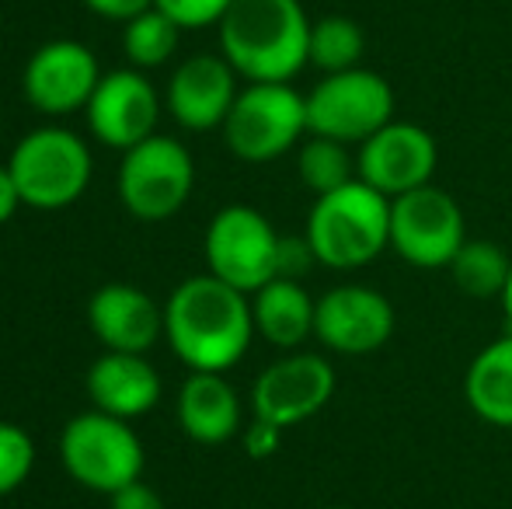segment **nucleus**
Returning <instances> with one entry per match:
<instances>
[{"label": "nucleus", "instance_id": "1", "mask_svg": "<svg viewBox=\"0 0 512 509\" xmlns=\"http://www.w3.org/2000/svg\"><path fill=\"white\" fill-rule=\"evenodd\" d=\"M164 339L189 370L227 374L244 360L255 339L248 293L234 290L213 272L189 276L164 304Z\"/></svg>", "mask_w": 512, "mask_h": 509}, {"label": "nucleus", "instance_id": "2", "mask_svg": "<svg viewBox=\"0 0 512 509\" xmlns=\"http://www.w3.org/2000/svg\"><path fill=\"white\" fill-rule=\"evenodd\" d=\"M220 56L248 84H290L310 63V28L300 0H234L220 25Z\"/></svg>", "mask_w": 512, "mask_h": 509}, {"label": "nucleus", "instance_id": "3", "mask_svg": "<svg viewBox=\"0 0 512 509\" xmlns=\"http://www.w3.org/2000/svg\"><path fill=\"white\" fill-rule=\"evenodd\" d=\"M304 238L314 248L317 265L324 269H363L391 248V199L356 178L314 199Z\"/></svg>", "mask_w": 512, "mask_h": 509}, {"label": "nucleus", "instance_id": "4", "mask_svg": "<svg viewBox=\"0 0 512 509\" xmlns=\"http://www.w3.org/2000/svg\"><path fill=\"white\" fill-rule=\"evenodd\" d=\"M7 171L21 192V206L53 213L67 210L84 196L95 161L88 143L74 129L42 126L21 136V143L11 150Z\"/></svg>", "mask_w": 512, "mask_h": 509}, {"label": "nucleus", "instance_id": "5", "mask_svg": "<svg viewBox=\"0 0 512 509\" xmlns=\"http://www.w3.org/2000/svg\"><path fill=\"white\" fill-rule=\"evenodd\" d=\"M60 461L77 485L112 496V492L140 482L147 457H143L140 436L126 419L91 408L63 426Z\"/></svg>", "mask_w": 512, "mask_h": 509}, {"label": "nucleus", "instance_id": "6", "mask_svg": "<svg viewBox=\"0 0 512 509\" xmlns=\"http://www.w3.org/2000/svg\"><path fill=\"white\" fill-rule=\"evenodd\" d=\"M394 109L398 98L391 81L377 70L356 67L324 74L307 95V133L359 147L387 123H394Z\"/></svg>", "mask_w": 512, "mask_h": 509}, {"label": "nucleus", "instance_id": "7", "mask_svg": "<svg viewBox=\"0 0 512 509\" xmlns=\"http://www.w3.org/2000/svg\"><path fill=\"white\" fill-rule=\"evenodd\" d=\"M307 136V95L290 84H248L237 95L223 140L230 154L248 164H265L283 157Z\"/></svg>", "mask_w": 512, "mask_h": 509}, {"label": "nucleus", "instance_id": "8", "mask_svg": "<svg viewBox=\"0 0 512 509\" xmlns=\"http://www.w3.org/2000/svg\"><path fill=\"white\" fill-rule=\"evenodd\" d=\"M196 161L175 136L154 133L122 154L119 199L136 220H168L189 203Z\"/></svg>", "mask_w": 512, "mask_h": 509}, {"label": "nucleus", "instance_id": "9", "mask_svg": "<svg viewBox=\"0 0 512 509\" xmlns=\"http://www.w3.org/2000/svg\"><path fill=\"white\" fill-rule=\"evenodd\" d=\"M283 234L251 206H223L206 227V269L241 293H258L279 276Z\"/></svg>", "mask_w": 512, "mask_h": 509}, {"label": "nucleus", "instance_id": "10", "mask_svg": "<svg viewBox=\"0 0 512 509\" xmlns=\"http://www.w3.org/2000/svg\"><path fill=\"white\" fill-rule=\"evenodd\" d=\"M467 241V220L460 203L439 185L391 199V252L415 269H450Z\"/></svg>", "mask_w": 512, "mask_h": 509}, {"label": "nucleus", "instance_id": "11", "mask_svg": "<svg viewBox=\"0 0 512 509\" xmlns=\"http://www.w3.org/2000/svg\"><path fill=\"white\" fill-rule=\"evenodd\" d=\"M398 328L394 304L363 283L331 286L317 297L314 339L338 356H370L391 342Z\"/></svg>", "mask_w": 512, "mask_h": 509}, {"label": "nucleus", "instance_id": "12", "mask_svg": "<svg viewBox=\"0 0 512 509\" xmlns=\"http://www.w3.org/2000/svg\"><path fill=\"white\" fill-rule=\"evenodd\" d=\"M439 164L436 136L418 123L394 119L356 150V178L380 196L398 199L432 182Z\"/></svg>", "mask_w": 512, "mask_h": 509}, {"label": "nucleus", "instance_id": "13", "mask_svg": "<svg viewBox=\"0 0 512 509\" xmlns=\"http://www.w3.org/2000/svg\"><path fill=\"white\" fill-rule=\"evenodd\" d=\"M335 394V367L317 353H290L265 367L251 387V412L279 429L314 419Z\"/></svg>", "mask_w": 512, "mask_h": 509}, {"label": "nucleus", "instance_id": "14", "mask_svg": "<svg viewBox=\"0 0 512 509\" xmlns=\"http://www.w3.org/2000/svg\"><path fill=\"white\" fill-rule=\"evenodd\" d=\"M102 77L98 56L84 42L53 39L28 56L21 91L42 116H70L77 109H88Z\"/></svg>", "mask_w": 512, "mask_h": 509}, {"label": "nucleus", "instance_id": "15", "mask_svg": "<svg viewBox=\"0 0 512 509\" xmlns=\"http://www.w3.org/2000/svg\"><path fill=\"white\" fill-rule=\"evenodd\" d=\"M157 119H161L157 88L136 67L105 74L88 102V126L95 140L122 154L150 140L157 133Z\"/></svg>", "mask_w": 512, "mask_h": 509}, {"label": "nucleus", "instance_id": "16", "mask_svg": "<svg viewBox=\"0 0 512 509\" xmlns=\"http://www.w3.org/2000/svg\"><path fill=\"white\" fill-rule=\"evenodd\" d=\"M237 95V70L216 53H196L175 67L168 81V112L182 129L209 133L223 129Z\"/></svg>", "mask_w": 512, "mask_h": 509}, {"label": "nucleus", "instance_id": "17", "mask_svg": "<svg viewBox=\"0 0 512 509\" xmlns=\"http://www.w3.org/2000/svg\"><path fill=\"white\" fill-rule=\"evenodd\" d=\"M88 325L105 353L143 356L164 335V307L129 283H108L88 304Z\"/></svg>", "mask_w": 512, "mask_h": 509}, {"label": "nucleus", "instance_id": "18", "mask_svg": "<svg viewBox=\"0 0 512 509\" xmlns=\"http://www.w3.org/2000/svg\"><path fill=\"white\" fill-rule=\"evenodd\" d=\"M91 405L115 419H140L161 398V377L136 353H102L88 370Z\"/></svg>", "mask_w": 512, "mask_h": 509}, {"label": "nucleus", "instance_id": "19", "mask_svg": "<svg viewBox=\"0 0 512 509\" xmlns=\"http://www.w3.org/2000/svg\"><path fill=\"white\" fill-rule=\"evenodd\" d=\"M178 426L203 447H220L241 433V398L223 374L192 370L178 391Z\"/></svg>", "mask_w": 512, "mask_h": 509}, {"label": "nucleus", "instance_id": "20", "mask_svg": "<svg viewBox=\"0 0 512 509\" xmlns=\"http://www.w3.org/2000/svg\"><path fill=\"white\" fill-rule=\"evenodd\" d=\"M255 335H262L276 349H300L314 335L317 300L307 293L300 279L276 276L258 293H251Z\"/></svg>", "mask_w": 512, "mask_h": 509}, {"label": "nucleus", "instance_id": "21", "mask_svg": "<svg viewBox=\"0 0 512 509\" xmlns=\"http://www.w3.org/2000/svg\"><path fill=\"white\" fill-rule=\"evenodd\" d=\"M464 398L481 422L512 429V332L488 342L464 374Z\"/></svg>", "mask_w": 512, "mask_h": 509}, {"label": "nucleus", "instance_id": "22", "mask_svg": "<svg viewBox=\"0 0 512 509\" xmlns=\"http://www.w3.org/2000/svg\"><path fill=\"white\" fill-rule=\"evenodd\" d=\"M512 258L502 245L495 241H464V248L457 252V258L450 262V276L457 283L460 293L474 300H492L502 297V286L509 279Z\"/></svg>", "mask_w": 512, "mask_h": 509}, {"label": "nucleus", "instance_id": "23", "mask_svg": "<svg viewBox=\"0 0 512 509\" xmlns=\"http://www.w3.org/2000/svg\"><path fill=\"white\" fill-rule=\"evenodd\" d=\"M366 56V32L356 18L328 14L310 28V67L321 74H342V70L363 67Z\"/></svg>", "mask_w": 512, "mask_h": 509}, {"label": "nucleus", "instance_id": "24", "mask_svg": "<svg viewBox=\"0 0 512 509\" xmlns=\"http://www.w3.org/2000/svg\"><path fill=\"white\" fill-rule=\"evenodd\" d=\"M297 171H300V182L314 196H328V192L356 182V157L349 154L345 143L307 133L297 150Z\"/></svg>", "mask_w": 512, "mask_h": 509}, {"label": "nucleus", "instance_id": "25", "mask_svg": "<svg viewBox=\"0 0 512 509\" xmlns=\"http://www.w3.org/2000/svg\"><path fill=\"white\" fill-rule=\"evenodd\" d=\"M178 39H182V28L164 11H157V7H150L140 18L122 25V53H126V60L136 70L164 67L175 56Z\"/></svg>", "mask_w": 512, "mask_h": 509}, {"label": "nucleus", "instance_id": "26", "mask_svg": "<svg viewBox=\"0 0 512 509\" xmlns=\"http://www.w3.org/2000/svg\"><path fill=\"white\" fill-rule=\"evenodd\" d=\"M35 468V443L14 422L0 419V496H11L14 489L28 482Z\"/></svg>", "mask_w": 512, "mask_h": 509}, {"label": "nucleus", "instance_id": "27", "mask_svg": "<svg viewBox=\"0 0 512 509\" xmlns=\"http://www.w3.org/2000/svg\"><path fill=\"white\" fill-rule=\"evenodd\" d=\"M234 0H154L157 11H164L178 28H209L220 25L223 14L230 11Z\"/></svg>", "mask_w": 512, "mask_h": 509}, {"label": "nucleus", "instance_id": "28", "mask_svg": "<svg viewBox=\"0 0 512 509\" xmlns=\"http://www.w3.org/2000/svg\"><path fill=\"white\" fill-rule=\"evenodd\" d=\"M310 265H317V255L307 238H283L279 245V276L283 279H304Z\"/></svg>", "mask_w": 512, "mask_h": 509}, {"label": "nucleus", "instance_id": "29", "mask_svg": "<svg viewBox=\"0 0 512 509\" xmlns=\"http://www.w3.org/2000/svg\"><path fill=\"white\" fill-rule=\"evenodd\" d=\"M283 433H286V429L272 426V422L251 419L248 429H244V450H248V457H255V461H265V457H272L279 450Z\"/></svg>", "mask_w": 512, "mask_h": 509}, {"label": "nucleus", "instance_id": "30", "mask_svg": "<svg viewBox=\"0 0 512 509\" xmlns=\"http://www.w3.org/2000/svg\"><path fill=\"white\" fill-rule=\"evenodd\" d=\"M84 7H88L91 14H98V18H108V21H133L140 18L143 11H150L154 7V0H84Z\"/></svg>", "mask_w": 512, "mask_h": 509}, {"label": "nucleus", "instance_id": "31", "mask_svg": "<svg viewBox=\"0 0 512 509\" xmlns=\"http://www.w3.org/2000/svg\"><path fill=\"white\" fill-rule=\"evenodd\" d=\"M112 509H164V499L147 482H133L112 492Z\"/></svg>", "mask_w": 512, "mask_h": 509}, {"label": "nucleus", "instance_id": "32", "mask_svg": "<svg viewBox=\"0 0 512 509\" xmlns=\"http://www.w3.org/2000/svg\"><path fill=\"white\" fill-rule=\"evenodd\" d=\"M18 206H21V192H18V185H14L11 171H7V164H4V168H0V227L18 213Z\"/></svg>", "mask_w": 512, "mask_h": 509}, {"label": "nucleus", "instance_id": "33", "mask_svg": "<svg viewBox=\"0 0 512 509\" xmlns=\"http://www.w3.org/2000/svg\"><path fill=\"white\" fill-rule=\"evenodd\" d=\"M499 304H502V314H506V325H509V332H512V269H509L506 286H502V297H499Z\"/></svg>", "mask_w": 512, "mask_h": 509}, {"label": "nucleus", "instance_id": "34", "mask_svg": "<svg viewBox=\"0 0 512 509\" xmlns=\"http://www.w3.org/2000/svg\"><path fill=\"white\" fill-rule=\"evenodd\" d=\"M321 509H345V506H321Z\"/></svg>", "mask_w": 512, "mask_h": 509}]
</instances>
